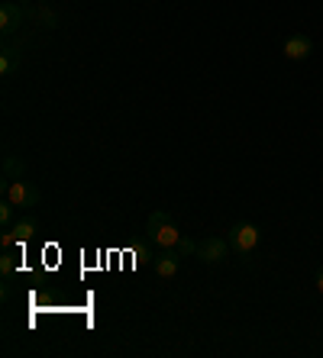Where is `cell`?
Wrapping results in <instances>:
<instances>
[{"label":"cell","instance_id":"obj_1","mask_svg":"<svg viewBox=\"0 0 323 358\" xmlns=\"http://www.w3.org/2000/svg\"><path fill=\"white\" fill-rule=\"evenodd\" d=\"M145 233H149V242H155L159 249H175V245L181 242L178 226H175V220H171L165 210L149 213V220H145Z\"/></svg>","mask_w":323,"mask_h":358},{"label":"cell","instance_id":"obj_2","mask_svg":"<svg viewBox=\"0 0 323 358\" xmlns=\"http://www.w3.org/2000/svg\"><path fill=\"white\" fill-rule=\"evenodd\" d=\"M3 197L10 200V203H17L20 210H29V207H39V187L36 184H29V181H3Z\"/></svg>","mask_w":323,"mask_h":358},{"label":"cell","instance_id":"obj_3","mask_svg":"<svg viewBox=\"0 0 323 358\" xmlns=\"http://www.w3.org/2000/svg\"><path fill=\"white\" fill-rule=\"evenodd\" d=\"M227 239H230L233 252H239V255H252L255 249H259V226L252 223H233L230 233H227Z\"/></svg>","mask_w":323,"mask_h":358},{"label":"cell","instance_id":"obj_4","mask_svg":"<svg viewBox=\"0 0 323 358\" xmlns=\"http://www.w3.org/2000/svg\"><path fill=\"white\" fill-rule=\"evenodd\" d=\"M230 239H223V236H207L201 245H197V259L204 262V265H220V262H227V255H230Z\"/></svg>","mask_w":323,"mask_h":358},{"label":"cell","instance_id":"obj_5","mask_svg":"<svg viewBox=\"0 0 323 358\" xmlns=\"http://www.w3.org/2000/svg\"><path fill=\"white\" fill-rule=\"evenodd\" d=\"M26 20V10L23 3H13V0H3V7H0V33H3V39L7 36H13L23 26Z\"/></svg>","mask_w":323,"mask_h":358},{"label":"cell","instance_id":"obj_6","mask_svg":"<svg viewBox=\"0 0 323 358\" xmlns=\"http://www.w3.org/2000/svg\"><path fill=\"white\" fill-rule=\"evenodd\" d=\"M281 52H285V59H288V62H307V59H310V52H314V42H310V36L294 33V36H288V39H285Z\"/></svg>","mask_w":323,"mask_h":358},{"label":"cell","instance_id":"obj_7","mask_svg":"<svg viewBox=\"0 0 323 358\" xmlns=\"http://www.w3.org/2000/svg\"><path fill=\"white\" fill-rule=\"evenodd\" d=\"M152 271L162 278V281H168V278H175L181 271V255L175 249H162L159 255L152 259Z\"/></svg>","mask_w":323,"mask_h":358},{"label":"cell","instance_id":"obj_8","mask_svg":"<svg viewBox=\"0 0 323 358\" xmlns=\"http://www.w3.org/2000/svg\"><path fill=\"white\" fill-rule=\"evenodd\" d=\"M10 233H13V239H17L20 245H26V242H33L36 233H39V220L36 217H20L17 223L10 226Z\"/></svg>","mask_w":323,"mask_h":358},{"label":"cell","instance_id":"obj_9","mask_svg":"<svg viewBox=\"0 0 323 358\" xmlns=\"http://www.w3.org/2000/svg\"><path fill=\"white\" fill-rule=\"evenodd\" d=\"M26 175V162L20 155H3V181H20Z\"/></svg>","mask_w":323,"mask_h":358},{"label":"cell","instance_id":"obj_10","mask_svg":"<svg viewBox=\"0 0 323 358\" xmlns=\"http://www.w3.org/2000/svg\"><path fill=\"white\" fill-rule=\"evenodd\" d=\"M17 203H10L7 197H3V203H0V226H3V229H10V226L17 223Z\"/></svg>","mask_w":323,"mask_h":358},{"label":"cell","instance_id":"obj_11","mask_svg":"<svg viewBox=\"0 0 323 358\" xmlns=\"http://www.w3.org/2000/svg\"><path fill=\"white\" fill-rule=\"evenodd\" d=\"M17 62H20L17 49H3V55H0V75H10V71L17 68Z\"/></svg>","mask_w":323,"mask_h":358},{"label":"cell","instance_id":"obj_12","mask_svg":"<svg viewBox=\"0 0 323 358\" xmlns=\"http://www.w3.org/2000/svg\"><path fill=\"white\" fill-rule=\"evenodd\" d=\"M13 268H17V262H13V252L3 249V255H0V275H3V281L13 275Z\"/></svg>","mask_w":323,"mask_h":358},{"label":"cell","instance_id":"obj_13","mask_svg":"<svg viewBox=\"0 0 323 358\" xmlns=\"http://www.w3.org/2000/svg\"><path fill=\"white\" fill-rule=\"evenodd\" d=\"M175 252H178L181 259H185V255H197V242H194V239H185V236H181V242L175 245Z\"/></svg>","mask_w":323,"mask_h":358},{"label":"cell","instance_id":"obj_14","mask_svg":"<svg viewBox=\"0 0 323 358\" xmlns=\"http://www.w3.org/2000/svg\"><path fill=\"white\" fill-rule=\"evenodd\" d=\"M39 17H43V23L49 26V29H55V26H59V20H55V13H52L49 7H39Z\"/></svg>","mask_w":323,"mask_h":358},{"label":"cell","instance_id":"obj_15","mask_svg":"<svg viewBox=\"0 0 323 358\" xmlns=\"http://www.w3.org/2000/svg\"><path fill=\"white\" fill-rule=\"evenodd\" d=\"M314 287H317V294H323V268L317 271V278H314Z\"/></svg>","mask_w":323,"mask_h":358}]
</instances>
